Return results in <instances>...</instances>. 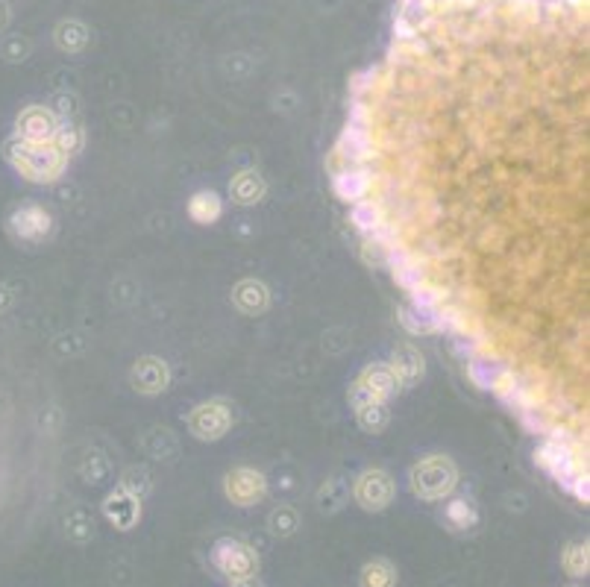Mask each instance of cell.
<instances>
[{"label":"cell","mask_w":590,"mask_h":587,"mask_svg":"<svg viewBox=\"0 0 590 587\" xmlns=\"http://www.w3.org/2000/svg\"><path fill=\"white\" fill-rule=\"evenodd\" d=\"M6 159L15 165L24 177L33 180V182H50L56 180L62 168H65V153L44 142V144H33V142H24V139H12L4 147Z\"/></svg>","instance_id":"cell-1"},{"label":"cell","mask_w":590,"mask_h":587,"mask_svg":"<svg viewBox=\"0 0 590 587\" xmlns=\"http://www.w3.org/2000/svg\"><path fill=\"white\" fill-rule=\"evenodd\" d=\"M453 482H456V470L449 461L444 458H429V461H423V465L414 467L411 473V488L414 494H420L426 499H438V496H444L449 494V488H453Z\"/></svg>","instance_id":"cell-2"},{"label":"cell","mask_w":590,"mask_h":587,"mask_svg":"<svg viewBox=\"0 0 590 587\" xmlns=\"http://www.w3.org/2000/svg\"><path fill=\"white\" fill-rule=\"evenodd\" d=\"M9 230H12V235H15V239H21V241H39L42 235L50 230V215H47L42 206L27 203V206H21V209L12 211Z\"/></svg>","instance_id":"cell-3"},{"label":"cell","mask_w":590,"mask_h":587,"mask_svg":"<svg viewBox=\"0 0 590 587\" xmlns=\"http://www.w3.org/2000/svg\"><path fill=\"white\" fill-rule=\"evenodd\" d=\"M54 132H56V121H54V115H50L47 109L30 106V109L21 112V118H18V139L33 142V144H44V142L54 139Z\"/></svg>","instance_id":"cell-4"},{"label":"cell","mask_w":590,"mask_h":587,"mask_svg":"<svg viewBox=\"0 0 590 587\" xmlns=\"http://www.w3.org/2000/svg\"><path fill=\"white\" fill-rule=\"evenodd\" d=\"M391 494H394V484L379 470L364 473V476L359 479V488H356V496L364 508H385Z\"/></svg>","instance_id":"cell-5"},{"label":"cell","mask_w":590,"mask_h":587,"mask_svg":"<svg viewBox=\"0 0 590 587\" xmlns=\"http://www.w3.org/2000/svg\"><path fill=\"white\" fill-rule=\"evenodd\" d=\"M215 561L223 572H230L232 579H247L253 572L256 561L250 555L247 546H238V543H221L215 549Z\"/></svg>","instance_id":"cell-6"},{"label":"cell","mask_w":590,"mask_h":587,"mask_svg":"<svg viewBox=\"0 0 590 587\" xmlns=\"http://www.w3.org/2000/svg\"><path fill=\"white\" fill-rule=\"evenodd\" d=\"M227 426H230V411L221 403L197 408L194 417H192V429L200 435V438H221Z\"/></svg>","instance_id":"cell-7"},{"label":"cell","mask_w":590,"mask_h":587,"mask_svg":"<svg viewBox=\"0 0 590 587\" xmlns=\"http://www.w3.org/2000/svg\"><path fill=\"white\" fill-rule=\"evenodd\" d=\"M227 494L235 499V503L250 505L253 499H259L261 494H265V482H261V476L253 470H235L232 476L227 479Z\"/></svg>","instance_id":"cell-8"},{"label":"cell","mask_w":590,"mask_h":587,"mask_svg":"<svg viewBox=\"0 0 590 587\" xmlns=\"http://www.w3.org/2000/svg\"><path fill=\"white\" fill-rule=\"evenodd\" d=\"M361 388L370 394V399H385V396H391L397 388H399V379L394 377V370L391 367H382V365H373L364 370V377H361Z\"/></svg>","instance_id":"cell-9"},{"label":"cell","mask_w":590,"mask_h":587,"mask_svg":"<svg viewBox=\"0 0 590 587\" xmlns=\"http://www.w3.org/2000/svg\"><path fill=\"white\" fill-rule=\"evenodd\" d=\"M133 382H135V388L138 391H144V394H156L165 388V382H168V373H165V365L156 358H144V361H138V367L133 373Z\"/></svg>","instance_id":"cell-10"},{"label":"cell","mask_w":590,"mask_h":587,"mask_svg":"<svg viewBox=\"0 0 590 587\" xmlns=\"http://www.w3.org/2000/svg\"><path fill=\"white\" fill-rule=\"evenodd\" d=\"M391 370H394V377L399 382H414L423 373V358H420V353H414L411 347H403V349H397V353H394Z\"/></svg>","instance_id":"cell-11"},{"label":"cell","mask_w":590,"mask_h":587,"mask_svg":"<svg viewBox=\"0 0 590 587\" xmlns=\"http://www.w3.org/2000/svg\"><path fill=\"white\" fill-rule=\"evenodd\" d=\"M341 156L347 159H370L373 156V142H370V132L368 130H349L347 127V135L341 142Z\"/></svg>","instance_id":"cell-12"},{"label":"cell","mask_w":590,"mask_h":587,"mask_svg":"<svg viewBox=\"0 0 590 587\" xmlns=\"http://www.w3.org/2000/svg\"><path fill=\"white\" fill-rule=\"evenodd\" d=\"M335 189L344 200H353L356 203V200H361L370 191V180H368V173H361V171H347L335 180Z\"/></svg>","instance_id":"cell-13"},{"label":"cell","mask_w":590,"mask_h":587,"mask_svg":"<svg viewBox=\"0 0 590 587\" xmlns=\"http://www.w3.org/2000/svg\"><path fill=\"white\" fill-rule=\"evenodd\" d=\"M106 514H109V520H115L118 526H133L135 523V517H138V499H133V496H109V503H106Z\"/></svg>","instance_id":"cell-14"},{"label":"cell","mask_w":590,"mask_h":587,"mask_svg":"<svg viewBox=\"0 0 590 587\" xmlns=\"http://www.w3.org/2000/svg\"><path fill=\"white\" fill-rule=\"evenodd\" d=\"M235 303L241 306L244 311H261L268 303V291H265V285H259V282H241L235 289Z\"/></svg>","instance_id":"cell-15"},{"label":"cell","mask_w":590,"mask_h":587,"mask_svg":"<svg viewBox=\"0 0 590 587\" xmlns=\"http://www.w3.org/2000/svg\"><path fill=\"white\" fill-rule=\"evenodd\" d=\"M56 44L62 50H80L89 44V30L83 27L77 21H65L56 27Z\"/></svg>","instance_id":"cell-16"},{"label":"cell","mask_w":590,"mask_h":587,"mask_svg":"<svg viewBox=\"0 0 590 587\" xmlns=\"http://www.w3.org/2000/svg\"><path fill=\"white\" fill-rule=\"evenodd\" d=\"M232 194L238 203H256V200L265 194V185H261L256 173H241V177L232 182Z\"/></svg>","instance_id":"cell-17"},{"label":"cell","mask_w":590,"mask_h":587,"mask_svg":"<svg viewBox=\"0 0 590 587\" xmlns=\"http://www.w3.org/2000/svg\"><path fill=\"white\" fill-rule=\"evenodd\" d=\"M506 373H508L506 367H502V365H491V361H473V365H470V377L479 382L482 388H497Z\"/></svg>","instance_id":"cell-18"},{"label":"cell","mask_w":590,"mask_h":587,"mask_svg":"<svg viewBox=\"0 0 590 587\" xmlns=\"http://www.w3.org/2000/svg\"><path fill=\"white\" fill-rule=\"evenodd\" d=\"M192 215L200 220V223H211L218 215H221V203H218V197L211 194V191H203V194H197L192 200Z\"/></svg>","instance_id":"cell-19"},{"label":"cell","mask_w":590,"mask_h":587,"mask_svg":"<svg viewBox=\"0 0 590 587\" xmlns=\"http://www.w3.org/2000/svg\"><path fill=\"white\" fill-rule=\"evenodd\" d=\"M353 223L359 230H368V232H376L382 227V211L379 206H373V203H356L353 209Z\"/></svg>","instance_id":"cell-20"},{"label":"cell","mask_w":590,"mask_h":587,"mask_svg":"<svg viewBox=\"0 0 590 587\" xmlns=\"http://www.w3.org/2000/svg\"><path fill=\"white\" fill-rule=\"evenodd\" d=\"M432 12V0H403V12H399V21L408 24L411 30H418V24Z\"/></svg>","instance_id":"cell-21"},{"label":"cell","mask_w":590,"mask_h":587,"mask_svg":"<svg viewBox=\"0 0 590 587\" xmlns=\"http://www.w3.org/2000/svg\"><path fill=\"white\" fill-rule=\"evenodd\" d=\"M359 420H361V426H364V429L379 432V429H385L388 415H385V408L373 399V403H368V406H361V408H359Z\"/></svg>","instance_id":"cell-22"},{"label":"cell","mask_w":590,"mask_h":587,"mask_svg":"<svg viewBox=\"0 0 590 587\" xmlns=\"http://www.w3.org/2000/svg\"><path fill=\"white\" fill-rule=\"evenodd\" d=\"M394 584V570L376 561L368 570H364V587H391Z\"/></svg>","instance_id":"cell-23"},{"label":"cell","mask_w":590,"mask_h":587,"mask_svg":"<svg viewBox=\"0 0 590 587\" xmlns=\"http://www.w3.org/2000/svg\"><path fill=\"white\" fill-rule=\"evenodd\" d=\"M0 54H4L6 62H24L30 54V42L21 39V35H6L4 44H0Z\"/></svg>","instance_id":"cell-24"},{"label":"cell","mask_w":590,"mask_h":587,"mask_svg":"<svg viewBox=\"0 0 590 587\" xmlns=\"http://www.w3.org/2000/svg\"><path fill=\"white\" fill-rule=\"evenodd\" d=\"M270 529L276 534H291L297 529V514L291 508H280V511H273L270 514Z\"/></svg>","instance_id":"cell-25"},{"label":"cell","mask_w":590,"mask_h":587,"mask_svg":"<svg viewBox=\"0 0 590 587\" xmlns=\"http://www.w3.org/2000/svg\"><path fill=\"white\" fill-rule=\"evenodd\" d=\"M447 517L456 523L458 529H467L470 523H473V508L467 503H453L447 508Z\"/></svg>","instance_id":"cell-26"},{"label":"cell","mask_w":590,"mask_h":587,"mask_svg":"<svg viewBox=\"0 0 590 587\" xmlns=\"http://www.w3.org/2000/svg\"><path fill=\"white\" fill-rule=\"evenodd\" d=\"M567 567L573 576H579V572L587 570V549L585 546H573L570 553H567Z\"/></svg>","instance_id":"cell-27"},{"label":"cell","mask_w":590,"mask_h":587,"mask_svg":"<svg viewBox=\"0 0 590 587\" xmlns=\"http://www.w3.org/2000/svg\"><path fill=\"white\" fill-rule=\"evenodd\" d=\"M9 18H12V12H9V4H6V0H0V33L6 30Z\"/></svg>","instance_id":"cell-28"},{"label":"cell","mask_w":590,"mask_h":587,"mask_svg":"<svg viewBox=\"0 0 590 587\" xmlns=\"http://www.w3.org/2000/svg\"><path fill=\"white\" fill-rule=\"evenodd\" d=\"M9 306H12V294L6 285H0V311H6Z\"/></svg>","instance_id":"cell-29"},{"label":"cell","mask_w":590,"mask_h":587,"mask_svg":"<svg viewBox=\"0 0 590 587\" xmlns=\"http://www.w3.org/2000/svg\"><path fill=\"white\" fill-rule=\"evenodd\" d=\"M241 587H256V584H250V582H247V584H241Z\"/></svg>","instance_id":"cell-30"}]
</instances>
